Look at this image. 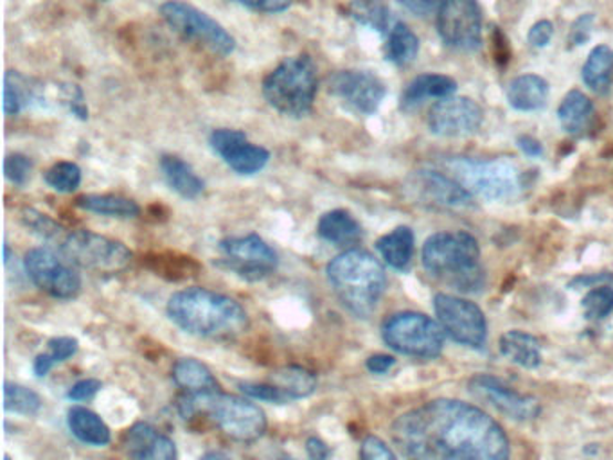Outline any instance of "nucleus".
I'll return each mask as SVG.
<instances>
[{
	"label": "nucleus",
	"instance_id": "nucleus-1",
	"mask_svg": "<svg viewBox=\"0 0 613 460\" xmlns=\"http://www.w3.org/2000/svg\"><path fill=\"white\" fill-rule=\"evenodd\" d=\"M403 457L422 460H503L509 439L493 417L457 399H434L391 427Z\"/></svg>",
	"mask_w": 613,
	"mask_h": 460
},
{
	"label": "nucleus",
	"instance_id": "nucleus-2",
	"mask_svg": "<svg viewBox=\"0 0 613 460\" xmlns=\"http://www.w3.org/2000/svg\"><path fill=\"white\" fill-rule=\"evenodd\" d=\"M168 315L189 335L211 341H232L243 335L250 324L240 302L206 288H187L172 295Z\"/></svg>",
	"mask_w": 613,
	"mask_h": 460
},
{
	"label": "nucleus",
	"instance_id": "nucleus-3",
	"mask_svg": "<svg viewBox=\"0 0 613 460\" xmlns=\"http://www.w3.org/2000/svg\"><path fill=\"white\" fill-rule=\"evenodd\" d=\"M328 281L342 306L359 318L373 315L387 286L378 259L362 249H350L328 264Z\"/></svg>",
	"mask_w": 613,
	"mask_h": 460
},
{
	"label": "nucleus",
	"instance_id": "nucleus-4",
	"mask_svg": "<svg viewBox=\"0 0 613 460\" xmlns=\"http://www.w3.org/2000/svg\"><path fill=\"white\" fill-rule=\"evenodd\" d=\"M423 266L459 292L475 293L485 286L479 243L468 232H437L423 247Z\"/></svg>",
	"mask_w": 613,
	"mask_h": 460
},
{
	"label": "nucleus",
	"instance_id": "nucleus-5",
	"mask_svg": "<svg viewBox=\"0 0 613 460\" xmlns=\"http://www.w3.org/2000/svg\"><path fill=\"white\" fill-rule=\"evenodd\" d=\"M178 412L184 419L207 416L232 441L245 445L259 441L267 431V417L258 405L221 390L198 396L183 394L178 399Z\"/></svg>",
	"mask_w": 613,
	"mask_h": 460
},
{
	"label": "nucleus",
	"instance_id": "nucleus-6",
	"mask_svg": "<svg viewBox=\"0 0 613 460\" xmlns=\"http://www.w3.org/2000/svg\"><path fill=\"white\" fill-rule=\"evenodd\" d=\"M319 91V77L312 58L306 54L287 58L264 77L263 96L269 105L287 117L310 114Z\"/></svg>",
	"mask_w": 613,
	"mask_h": 460
},
{
	"label": "nucleus",
	"instance_id": "nucleus-7",
	"mask_svg": "<svg viewBox=\"0 0 613 460\" xmlns=\"http://www.w3.org/2000/svg\"><path fill=\"white\" fill-rule=\"evenodd\" d=\"M446 168L460 186L485 200H513L522 192V172L517 164L509 163L506 158L477 160L456 157L446 160Z\"/></svg>",
	"mask_w": 613,
	"mask_h": 460
},
{
	"label": "nucleus",
	"instance_id": "nucleus-8",
	"mask_svg": "<svg viewBox=\"0 0 613 460\" xmlns=\"http://www.w3.org/2000/svg\"><path fill=\"white\" fill-rule=\"evenodd\" d=\"M445 330L430 316L402 312L388 316L382 326L385 344L399 355L437 358L445 347Z\"/></svg>",
	"mask_w": 613,
	"mask_h": 460
},
{
	"label": "nucleus",
	"instance_id": "nucleus-9",
	"mask_svg": "<svg viewBox=\"0 0 613 460\" xmlns=\"http://www.w3.org/2000/svg\"><path fill=\"white\" fill-rule=\"evenodd\" d=\"M58 250L77 269L94 273H120L132 263V252L121 241L91 230L67 232Z\"/></svg>",
	"mask_w": 613,
	"mask_h": 460
},
{
	"label": "nucleus",
	"instance_id": "nucleus-10",
	"mask_svg": "<svg viewBox=\"0 0 613 460\" xmlns=\"http://www.w3.org/2000/svg\"><path fill=\"white\" fill-rule=\"evenodd\" d=\"M160 14L173 31L195 42L215 56L235 53L236 40L220 22L183 0H168L160 6Z\"/></svg>",
	"mask_w": 613,
	"mask_h": 460
},
{
	"label": "nucleus",
	"instance_id": "nucleus-11",
	"mask_svg": "<svg viewBox=\"0 0 613 460\" xmlns=\"http://www.w3.org/2000/svg\"><path fill=\"white\" fill-rule=\"evenodd\" d=\"M218 249L221 259L218 261L221 269L236 273L247 283H259L270 278L278 269V254L263 238L258 234L227 238L220 241Z\"/></svg>",
	"mask_w": 613,
	"mask_h": 460
},
{
	"label": "nucleus",
	"instance_id": "nucleus-12",
	"mask_svg": "<svg viewBox=\"0 0 613 460\" xmlns=\"http://www.w3.org/2000/svg\"><path fill=\"white\" fill-rule=\"evenodd\" d=\"M434 310L437 321L451 341L471 349L485 347L488 341V322L475 302L448 293H437Z\"/></svg>",
	"mask_w": 613,
	"mask_h": 460
},
{
	"label": "nucleus",
	"instance_id": "nucleus-13",
	"mask_svg": "<svg viewBox=\"0 0 613 460\" xmlns=\"http://www.w3.org/2000/svg\"><path fill=\"white\" fill-rule=\"evenodd\" d=\"M437 33L448 48L474 53L482 43V11L477 0H443Z\"/></svg>",
	"mask_w": 613,
	"mask_h": 460
},
{
	"label": "nucleus",
	"instance_id": "nucleus-14",
	"mask_svg": "<svg viewBox=\"0 0 613 460\" xmlns=\"http://www.w3.org/2000/svg\"><path fill=\"white\" fill-rule=\"evenodd\" d=\"M408 198L419 206L432 209H466L474 206V197L456 178H448L443 172L414 171L405 182Z\"/></svg>",
	"mask_w": 613,
	"mask_h": 460
},
{
	"label": "nucleus",
	"instance_id": "nucleus-15",
	"mask_svg": "<svg viewBox=\"0 0 613 460\" xmlns=\"http://www.w3.org/2000/svg\"><path fill=\"white\" fill-rule=\"evenodd\" d=\"M25 270L31 281L51 297L69 301L76 297L82 290V279L76 270L72 269L69 261L63 263L51 250H29L25 255Z\"/></svg>",
	"mask_w": 613,
	"mask_h": 460
},
{
	"label": "nucleus",
	"instance_id": "nucleus-16",
	"mask_svg": "<svg viewBox=\"0 0 613 460\" xmlns=\"http://www.w3.org/2000/svg\"><path fill=\"white\" fill-rule=\"evenodd\" d=\"M330 92L356 114L373 115L382 105L387 88L373 72L341 71L330 77Z\"/></svg>",
	"mask_w": 613,
	"mask_h": 460
},
{
	"label": "nucleus",
	"instance_id": "nucleus-17",
	"mask_svg": "<svg viewBox=\"0 0 613 460\" xmlns=\"http://www.w3.org/2000/svg\"><path fill=\"white\" fill-rule=\"evenodd\" d=\"M468 388L475 398L488 402L500 414L511 417L515 421H531L542 412V407L537 398L517 393L515 388L503 384L502 379L489 376V374L474 376Z\"/></svg>",
	"mask_w": 613,
	"mask_h": 460
},
{
	"label": "nucleus",
	"instance_id": "nucleus-18",
	"mask_svg": "<svg viewBox=\"0 0 613 460\" xmlns=\"http://www.w3.org/2000/svg\"><path fill=\"white\" fill-rule=\"evenodd\" d=\"M209 143L212 151L221 157L232 171L243 177L261 171L270 160L269 149L250 143L240 129H215L209 137Z\"/></svg>",
	"mask_w": 613,
	"mask_h": 460
},
{
	"label": "nucleus",
	"instance_id": "nucleus-19",
	"mask_svg": "<svg viewBox=\"0 0 613 460\" xmlns=\"http://www.w3.org/2000/svg\"><path fill=\"white\" fill-rule=\"evenodd\" d=\"M482 108L468 97H445L428 112V128L439 137H466L480 128Z\"/></svg>",
	"mask_w": 613,
	"mask_h": 460
},
{
	"label": "nucleus",
	"instance_id": "nucleus-20",
	"mask_svg": "<svg viewBox=\"0 0 613 460\" xmlns=\"http://www.w3.org/2000/svg\"><path fill=\"white\" fill-rule=\"evenodd\" d=\"M123 450L132 459L173 460L177 457L175 442L148 422H135L123 436Z\"/></svg>",
	"mask_w": 613,
	"mask_h": 460
},
{
	"label": "nucleus",
	"instance_id": "nucleus-21",
	"mask_svg": "<svg viewBox=\"0 0 613 460\" xmlns=\"http://www.w3.org/2000/svg\"><path fill=\"white\" fill-rule=\"evenodd\" d=\"M457 83L443 74H422L408 83L402 94V111L413 112L427 100H445L456 94Z\"/></svg>",
	"mask_w": 613,
	"mask_h": 460
},
{
	"label": "nucleus",
	"instance_id": "nucleus-22",
	"mask_svg": "<svg viewBox=\"0 0 613 460\" xmlns=\"http://www.w3.org/2000/svg\"><path fill=\"white\" fill-rule=\"evenodd\" d=\"M173 381L183 394L189 396L220 390V384L216 381L209 367L195 358H180L173 365Z\"/></svg>",
	"mask_w": 613,
	"mask_h": 460
},
{
	"label": "nucleus",
	"instance_id": "nucleus-23",
	"mask_svg": "<svg viewBox=\"0 0 613 460\" xmlns=\"http://www.w3.org/2000/svg\"><path fill=\"white\" fill-rule=\"evenodd\" d=\"M316 232H319L322 240L335 244V247H342V249L360 243L362 236H364L359 221L350 212L342 211V209H335V211L322 216L319 226H316Z\"/></svg>",
	"mask_w": 613,
	"mask_h": 460
},
{
	"label": "nucleus",
	"instance_id": "nucleus-24",
	"mask_svg": "<svg viewBox=\"0 0 613 460\" xmlns=\"http://www.w3.org/2000/svg\"><path fill=\"white\" fill-rule=\"evenodd\" d=\"M43 101V86L37 85L17 71L6 72L4 114L19 115L28 106L40 105Z\"/></svg>",
	"mask_w": 613,
	"mask_h": 460
},
{
	"label": "nucleus",
	"instance_id": "nucleus-25",
	"mask_svg": "<svg viewBox=\"0 0 613 460\" xmlns=\"http://www.w3.org/2000/svg\"><path fill=\"white\" fill-rule=\"evenodd\" d=\"M547 100H549V83L537 74H523L509 85L508 101L515 111H540L547 105Z\"/></svg>",
	"mask_w": 613,
	"mask_h": 460
},
{
	"label": "nucleus",
	"instance_id": "nucleus-26",
	"mask_svg": "<svg viewBox=\"0 0 613 460\" xmlns=\"http://www.w3.org/2000/svg\"><path fill=\"white\" fill-rule=\"evenodd\" d=\"M160 169L173 191L178 192L186 200H197L206 189L204 180L189 164L184 163L183 158L164 155L160 158Z\"/></svg>",
	"mask_w": 613,
	"mask_h": 460
},
{
	"label": "nucleus",
	"instance_id": "nucleus-27",
	"mask_svg": "<svg viewBox=\"0 0 613 460\" xmlns=\"http://www.w3.org/2000/svg\"><path fill=\"white\" fill-rule=\"evenodd\" d=\"M500 353L523 369H537L538 365L542 364V345L537 336L523 331L503 333L500 338Z\"/></svg>",
	"mask_w": 613,
	"mask_h": 460
},
{
	"label": "nucleus",
	"instance_id": "nucleus-28",
	"mask_svg": "<svg viewBox=\"0 0 613 460\" xmlns=\"http://www.w3.org/2000/svg\"><path fill=\"white\" fill-rule=\"evenodd\" d=\"M376 250L385 263L394 270H407L413 263L414 232L408 227H398L376 241Z\"/></svg>",
	"mask_w": 613,
	"mask_h": 460
},
{
	"label": "nucleus",
	"instance_id": "nucleus-29",
	"mask_svg": "<svg viewBox=\"0 0 613 460\" xmlns=\"http://www.w3.org/2000/svg\"><path fill=\"white\" fill-rule=\"evenodd\" d=\"M67 421L72 436L85 445L106 446L111 442V428L106 427V422L89 408L72 407L69 410Z\"/></svg>",
	"mask_w": 613,
	"mask_h": 460
},
{
	"label": "nucleus",
	"instance_id": "nucleus-30",
	"mask_svg": "<svg viewBox=\"0 0 613 460\" xmlns=\"http://www.w3.org/2000/svg\"><path fill=\"white\" fill-rule=\"evenodd\" d=\"M592 117H594V105L583 92H569L565 100L561 101L558 119H560L561 128L565 129L567 134H583L589 128Z\"/></svg>",
	"mask_w": 613,
	"mask_h": 460
},
{
	"label": "nucleus",
	"instance_id": "nucleus-31",
	"mask_svg": "<svg viewBox=\"0 0 613 460\" xmlns=\"http://www.w3.org/2000/svg\"><path fill=\"white\" fill-rule=\"evenodd\" d=\"M583 82L590 91L606 94L613 83V49L609 45H598L586 58L583 67Z\"/></svg>",
	"mask_w": 613,
	"mask_h": 460
},
{
	"label": "nucleus",
	"instance_id": "nucleus-32",
	"mask_svg": "<svg viewBox=\"0 0 613 460\" xmlns=\"http://www.w3.org/2000/svg\"><path fill=\"white\" fill-rule=\"evenodd\" d=\"M76 206L83 211L106 216V218L128 220L141 215V207L134 200L115 197V195H83L77 198Z\"/></svg>",
	"mask_w": 613,
	"mask_h": 460
},
{
	"label": "nucleus",
	"instance_id": "nucleus-33",
	"mask_svg": "<svg viewBox=\"0 0 613 460\" xmlns=\"http://www.w3.org/2000/svg\"><path fill=\"white\" fill-rule=\"evenodd\" d=\"M270 384L283 388L293 401H298V399L308 398L315 393L316 376L312 370L299 367V365H288V367H281L270 374Z\"/></svg>",
	"mask_w": 613,
	"mask_h": 460
},
{
	"label": "nucleus",
	"instance_id": "nucleus-34",
	"mask_svg": "<svg viewBox=\"0 0 613 460\" xmlns=\"http://www.w3.org/2000/svg\"><path fill=\"white\" fill-rule=\"evenodd\" d=\"M345 13L359 24L378 31L385 36L394 25L391 10L382 0H353V2L345 6Z\"/></svg>",
	"mask_w": 613,
	"mask_h": 460
},
{
	"label": "nucleus",
	"instance_id": "nucleus-35",
	"mask_svg": "<svg viewBox=\"0 0 613 460\" xmlns=\"http://www.w3.org/2000/svg\"><path fill=\"white\" fill-rule=\"evenodd\" d=\"M419 53V40L413 29L403 22H396L388 31L387 43H385V58L394 65H408L416 60Z\"/></svg>",
	"mask_w": 613,
	"mask_h": 460
},
{
	"label": "nucleus",
	"instance_id": "nucleus-36",
	"mask_svg": "<svg viewBox=\"0 0 613 460\" xmlns=\"http://www.w3.org/2000/svg\"><path fill=\"white\" fill-rule=\"evenodd\" d=\"M4 408L6 412L20 414V416L33 417L42 408V398L39 394L24 387V385H4Z\"/></svg>",
	"mask_w": 613,
	"mask_h": 460
},
{
	"label": "nucleus",
	"instance_id": "nucleus-37",
	"mask_svg": "<svg viewBox=\"0 0 613 460\" xmlns=\"http://www.w3.org/2000/svg\"><path fill=\"white\" fill-rule=\"evenodd\" d=\"M76 338H71V336H58V338L49 341V353L37 356V359H34V374L42 378L49 370L53 369L54 365L60 364V362H65V359L71 358V356L76 355Z\"/></svg>",
	"mask_w": 613,
	"mask_h": 460
},
{
	"label": "nucleus",
	"instance_id": "nucleus-38",
	"mask_svg": "<svg viewBox=\"0 0 613 460\" xmlns=\"http://www.w3.org/2000/svg\"><path fill=\"white\" fill-rule=\"evenodd\" d=\"M43 180L54 191H76L80 184H82V169L77 164L63 160V163L54 164L53 168H49L43 175Z\"/></svg>",
	"mask_w": 613,
	"mask_h": 460
},
{
	"label": "nucleus",
	"instance_id": "nucleus-39",
	"mask_svg": "<svg viewBox=\"0 0 613 460\" xmlns=\"http://www.w3.org/2000/svg\"><path fill=\"white\" fill-rule=\"evenodd\" d=\"M22 221L33 234L39 236L40 240L53 243L54 247L62 243L65 238V230L58 226L56 221L51 220L49 216L42 215V212L34 211V209H24L22 211Z\"/></svg>",
	"mask_w": 613,
	"mask_h": 460
},
{
	"label": "nucleus",
	"instance_id": "nucleus-40",
	"mask_svg": "<svg viewBox=\"0 0 613 460\" xmlns=\"http://www.w3.org/2000/svg\"><path fill=\"white\" fill-rule=\"evenodd\" d=\"M583 312L590 321H601L613 312V288H594L583 299Z\"/></svg>",
	"mask_w": 613,
	"mask_h": 460
},
{
	"label": "nucleus",
	"instance_id": "nucleus-41",
	"mask_svg": "<svg viewBox=\"0 0 613 460\" xmlns=\"http://www.w3.org/2000/svg\"><path fill=\"white\" fill-rule=\"evenodd\" d=\"M241 390H243L249 398L259 399V401L276 402V405H287L292 402L293 399L284 393L283 388H279L273 384H241Z\"/></svg>",
	"mask_w": 613,
	"mask_h": 460
},
{
	"label": "nucleus",
	"instance_id": "nucleus-42",
	"mask_svg": "<svg viewBox=\"0 0 613 460\" xmlns=\"http://www.w3.org/2000/svg\"><path fill=\"white\" fill-rule=\"evenodd\" d=\"M33 169L31 158L22 154L8 155L4 163L6 177L14 186H24Z\"/></svg>",
	"mask_w": 613,
	"mask_h": 460
},
{
	"label": "nucleus",
	"instance_id": "nucleus-43",
	"mask_svg": "<svg viewBox=\"0 0 613 460\" xmlns=\"http://www.w3.org/2000/svg\"><path fill=\"white\" fill-rule=\"evenodd\" d=\"M595 17L592 13L581 14L580 19L572 24L571 34H569V45L571 48H580L583 43L589 42L592 29H594Z\"/></svg>",
	"mask_w": 613,
	"mask_h": 460
},
{
	"label": "nucleus",
	"instance_id": "nucleus-44",
	"mask_svg": "<svg viewBox=\"0 0 613 460\" xmlns=\"http://www.w3.org/2000/svg\"><path fill=\"white\" fill-rule=\"evenodd\" d=\"M360 457L365 460L396 459L391 448L382 439L374 436L365 437L364 442H362V450H360Z\"/></svg>",
	"mask_w": 613,
	"mask_h": 460
},
{
	"label": "nucleus",
	"instance_id": "nucleus-45",
	"mask_svg": "<svg viewBox=\"0 0 613 460\" xmlns=\"http://www.w3.org/2000/svg\"><path fill=\"white\" fill-rule=\"evenodd\" d=\"M101 388H103V384H101L100 379H82L76 385H72L67 398L71 401H86V399L94 398Z\"/></svg>",
	"mask_w": 613,
	"mask_h": 460
},
{
	"label": "nucleus",
	"instance_id": "nucleus-46",
	"mask_svg": "<svg viewBox=\"0 0 613 460\" xmlns=\"http://www.w3.org/2000/svg\"><path fill=\"white\" fill-rule=\"evenodd\" d=\"M232 2L247 6L250 10L263 11V13H281L292 6L293 0H232Z\"/></svg>",
	"mask_w": 613,
	"mask_h": 460
},
{
	"label": "nucleus",
	"instance_id": "nucleus-47",
	"mask_svg": "<svg viewBox=\"0 0 613 460\" xmlns=\"http://www.w3.org/2000/svg\"><path fill=\"white\" fill-rule=\"evenodd\" d=\"M552 34H554V25L549 20H542V22L532 25L531 31H529V43L532 48H547L551 42Z\"/></svg>",
	"mask_w": 613,
	"mask_h": 460
},
{
	"label": "nucleus",
	"instance_id": "nucleus-48",
	"mask_svg": "<svg viewBox=\"0 0 613 460\" xmlns=\"http://www.w3.org/2000/svg\"><path fill=\"white\" fill-rule=\"evenodd\" d=\"M399 4L416 17H428L434 11H439L443 0H399Z\"/></svg>",
	"mask_w": 613,
	"mask_h": 460
},
{
	"label": "nucleus",
	"instance_id": "nucleus-49",
	"mask_svg": "<svg viewBox=\"0 0 613 460\" xmlns=\"http://www.w3.org/2000/svg\"><path fill=\"white\" fill-rule=\"evenodd\" d=\"M308 456L315 460H324L331 456L330 446L319 439V437H310L306 441Z\"/></svg>",
	"mask_w": 613,
	"mask_h": 460
},
{
	"label": "nucleus",
	"instance_id": "nucleus-50",
	"mask_svg": "<svg viewBox=\"0 0 613 460\" xmlns=\"http://www.w3.org/2000/svg\"><path fill=\"white\" fill-rule=\"evenodd\" d=\"M396 359L388 355H374L367 359V369L373 374H385L388 369H393Z\"/></svg>",
	"mask_w": 613,
	"mask_h": 460
},
{
	"label": "nucleus",
	"instance_id": "nucleus-51",
	"mask_svg": "<svg viewBox=\"0 0 613 460\" xmlns=\"http://www.w3.org/2000/svg\"><path fill=\"white\" fill-rule=\"evenodd\" d=\"M518 146H520V149H522L523 154L528 155V157L538 158L543 155L542 143L534 139V137H529V135L518 137Z\"/></svg>",
	"mask_w": 613,
	"mask_h": 460
},
{
	"label": "nucleus",
	"instance_id": "nucleus-52",
	"mask_svg": "<svg viewBox=\"0 0 613 460\" xmlns=\"http://www.w3.org/2000/svg\"><path fill=\"white\" fill-rule=\"evenodd\" d=\"M8 261H10V247L4 244V263H8Z\"/></svg>",
	"mask_w": 613,
	"mask_h": 460
}]
</instances>
